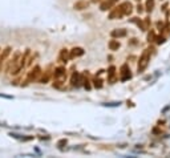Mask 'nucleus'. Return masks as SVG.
Segmentation results:
<instances>
[{
    "mask_svg": "<svg viewBox=\"0 0 170 158\" xmlns=\"http://www.w3.org/2000/svg\"><path fill=\"white\" fill-rule=\"evenodd\" d=\"M65 76H67V71L65 67H57L53 72V77H55V81H53V86L55 88H60L63 86V84L65 81Z\"/></svg>",
    "mask_w": 170,
    "mask_h": 158,
    "instance_id": "nucleus-1",
    "label": "nucleus"
},
{
    "mask_svg": "<svg viewBox=\"0 0 170 158\" xmlns=\"http://www.w3.org/2000/svg\"><path fill=\"white\" fill-rule=\"evenodd\" d=\"M149 61H150V49H145L142 52V54L140 56V60H138V65H137V71L138 73H142L145 69L147 68L149 65Z\"/></svg>",
    "mask_w": 170,
    "mask_h": 158,
    "instance_id": "nucleus-2",
    "label": "nucleus"
},
{
    "mask_svg": "<svg viewBox=\"0 0 170 158\" xmlns=\"http://www.w3.org/2000/svg\"><path fill=\"white\" fill-rule=\"evenodd\" d=\"M41 75V68L39 65H36L28 72V76H27V83H35L39 80V77Z\"/></svg>",
    "mask_w": 170,
    "mask_h": 158,
    "instance_id": "nucleus-3",
    "label": "nucleus"
},
{
    "mask_svg": "<svg viewBox=\"0 0 170 158\" xmlns=\"http://www.w3.org/2000/svg\"><path fill=\"white\" fill-rule=\"evenodd\" d=\"M125 16V12H124V9H122V7L121 4L118 5V7H113L110 11V13H109V19L110 20H116V19H121V17H124Z\"/></svg>",
    "mask_w": 170,
    "mask_h": 158,
    "instance_id": "nucleus-4",
    "label": "nucleus"
},
{
    "mask_svg": "<svg viewBox=\"0 0 170 158\" xmlns=\"http://www.w3.org/2000/svg\"><path fill=\"white\" fill-rule=\"evenodd\" d=\"M132 79V73H130V68L126 64H124L120 68V80L121 81H126V80Z\"/></svg>",
    "mask_w": 170,
    "mask_h": 158,
    "instance_id": "nucleus-5",
    "label": "nucleus"
},
{
    "mask_svg": "<svg viewBox=\"0 0 170 158\" xmlns=\"http://www.w3.org/2000/svg\"><path fill=\"white\" fill-rule=\"evenodd\" d=\"M117 3H118V0H104V2L100 4V9H101V11L112 9L116 4H117Z\"/></svg>",
    "mask_w": 170,
    "mask_h": 158,
    "instance_id": "nucleus-6",
    "label": "nucleus"
},
{
    "mask_svg": "<svg viewBox=\"0 0 170 158\" xmlns=\"http://www.w3.org/2000/svg\"><path fill=\"white\" fill-rule=\"evenodd\" d=\"M126 35H128V32H126V29H124V28H117V29H113V31L110 32V36L113 39H121V37H125Z\"/></svg>",
    "mask_w": 170,
    "mask_h": 158,
    "instance_id": "nucleus-7",
    "label": "nucleus"
},
{
    "mask_svg": "<svg viewBox=\"0 0 170 158\" xmlns=\"http://www.w3.org/2000/svg\"><path fill=\"white\" fill-rule=\"evenodd\" d=\"M9 53H11V47H7V48H4L2 51V53H0V71H2V68H3V65H4L5 60L8 58Z\"/></svg>",
    "mask_w": 170,
    "mask_h": 158,
    "instance_id": "nucleus-8",
    "label": "nucleus"
},
{
    "mask_svg": "<svg viewBox=\"0 0 170 158\" xmlns=\"http://www.w3.org/2000/svg\"><path fill=\"white\" fill-rule=\"evenodd\" d=\"M88 7H89V2H86V0H78V2L75 3L73 8L76 11H84L88 8Z\"/></svg>",
    "mask_w": 170,
    "mask_h": 158,
    "instance_id": "nucleus-9",
    "label": "nucleus"
},
{
    "mask_svg": "<svg viewBox=\"0 0 170 158\" xmlns=\"http://www.w3.org/2000/svg\"><path fill=\"white\" fill-rule=\"evenodd\" d=\"M116 80H117V76H116V67H110L108 69V81L110 84H114Z\"/></svg>",
    "mask_w": 170,
    "mask_h": 158,
    "instance_id": "nucleus-10",
    "label": "nucleus"
},
{
    "mask_svg": "<svg viewBox=\"0 0 170 158\" xmlns=\"http://www.w3.org/2000/svg\"><path fill=\"white\" fill-rule=\"evenodd\" d=\"M71 85H72V86H78V85H81V76L78 75L77 72H75L73 75H72Z\"/></svg>",
    "mask_w": 170,
    "mask_h": 158,
    "instance_id": "nucleus-11",
    "label": "nucleus"
},
{
    "mask_svg": "<svg viewBox=\"0 0 170 158\" xmlns=\"http://www.w3.org/2000/svg\"><path fill=\"white\" fill-rule=\"evenodd\" d=\"M84 54V49L80 48V47H76V48H73L69 52V57L71 58H75V57H80Z\"/></svg>",
    "mask_w": 170,
    "mask_h": 158,
    "instance_id": "nucleus-12",
    "label": "nucleus"
},
{
    "mask_svg": "<svg viewBox=\"0 0 170 158\" xmlns=\"http://www.w3.org/2000/svg\"><path fill=\"white\" fill-rule=\"evenodd\" d=\"M121 7H122V9H124V12H125V16L126 15H130L133 12V5H132V3H129V2H122L121 3Z\"/></svg>",
    "mask_w": 170,
    "mask_h": 158,
    "instance_id": "nucleus-13",
    "label": "nucleus"
},
{
    "mask_svg": "<svg viewBox=\"0 0 170 158\" xmlns=\"http://www.w3.org/2000/svg\"><path fill=\"white\" fill-rule=\"evenodd\" d=\"M50 75H52V71H50V67H49V68L44 72V75L41 76L40 83H41V84H47V83H48V80H49V77H50Z\"/></svg>",
    "mask_w": 170,
    "mask_h": 158,
    "instance_id": "nucleus-14",
    "label": "nucleus"
},
{
    "mask_svg": "<svg viewBox=\"0 0 170 158\" xmlns=\"http://www.w3.org/2000/svg\"><path fill=\"white\" fill-rule=\"evenodd\" d=\"M108 47H109L110 51H117L120 48V43H118V40H110L109 44H108Z\"/></svg>",
    "mask_w": 170,
    "mask_h": 158,
    "instance_id": "nucleus-15",
    "label": "nucleus"
},
{
    "mask_svg": "<svg viewBox=\"0 0 170 158\" xmlns=\"http://www.w3.org/2000/svg\"><path fill=\"white\" fill-rule=\"evenodd\" d=\"M154 4H155L154 0H146V3H145V11L146 12H151L153 8H154Z\"/></svg>",
    "mask_w": 170,
    "mask_h": 158,
    "instance_id": "nucleus-16",
    "label": "nucleus"
},
{
    "mask_svg": "<svg viewBox=\"0 0 170 158\" xmlns=\"http://www.w3.org/2000/svg\"><path fill=\"white\" fill-rule=\"evenodd\" d=\"M67 58H71L68 56V51L67 49H63L60 53V61H67Z\"/></svg>",
    "mask_w": 170,
    "mask_h": 158,
    "instance_id": "nucleus-17",
    "label": "nucleus"
},
{
    "mask_svg": "<svg viewBox=\"0 0 170 158\" xmlns=\"http://www.w3.org/2000/svg\"><path fill=\"white\" fill-rule=\"evenodd\" d=\"M93 85H95V88H97V89H101V88H102V80L96 77V79L93 80Z\"/></svg>",
    "mask_w": 170,
    "mask_h": 158,
    "instance_id": "nucleus-18",
    "label": "nucleus"
},
{
    "mask_svg": "<svg viewBox=\"0 0 170 158\" xmlns=\"http://www.w3.org/2000/svg\"><path fill=\"white\" fill-rule=\"evenodd\" d=\"M155 37H157V36L154 35V32H153V31H150V32H149V35H147V41H149V43L154 41Z\"/></svg>",
    "mask_w": 170,
    "mask_h": 158,
    "instance_id": "nucleus-19",
    "label": "nucleus"
},
{
    "mask_svg": "<svg viewBox=\"0 0 170 158\" xmlns=\"http://www.w3.org/2000/svg\"><path fill=\"white\" fill-rule=\"evenodd\" d=\"M155 43L157 44H164L165 43V37L164 36H157V37H155Z\"/></svg>",
    "mask_w": 170,
    "mask_h": 158,
    "instance_id": "nucleus-20",
    "label": "nucleus"
},
{
    "mask_svg": "<svg viewBox=\"0 0 170 158\" xmlns=\"http://www.w3.org/2000/svg\"><path fill=\"white\" fill-rule=\"evenodd\" d=\"M144 24H145V31H146V29H149V25H150V17H146V19L144 20Z\"/></svg>",
    "mask_w": 170,
    "mask_h": 158,
    "instance_id": "nucleus-21",
    "label": "nucleus"
},
{
    "mask_svg": "<svg viewBox=\"0 0 170 158\" xmlns=\"http://www.w3.org/2000/svg\"><path fill=\"white\" fill-rule=\"evenodd\" d=\"M137 12H138L140 15H141V13L144 12V7L141 5V4H138V5H137Z\"/></svg>",
    "mask_w": 170,
    "mask_h": 158,
    "instance_id": "nucleus-22",
    "label": "nucleus"
},
{
    "mask_svg": "<svg viewBox=\"0 0 170 158\" xmlns=\"http://www.w3.org/2000/svg\"><path fill=\"white\" fill-rule=\"evenodd\" d=\"M59 148H63V145H67V139H61V141H59Z\"/></svg>",
    "mask_w": 170,
    "mask_h": 158,
    "instance_id": "nucleus-23",
    "label": "nucleus"
},
{
    "mask_svg": "<svg viewBox=\"0 0 170 158\" xmlns=\"http://www.w3.org/2000/svg\"><path fill=\"white\" fill-rule=\"evenodd\" d=\"M157 27L160 28V29H164V28H165V25H164V23H161V21H158V23H157Z\"/></svg>",
    "mask_w": 170,
    "mask_h": 158,
    "instance_id": "nucleus-24",
    "label": "nucleus"
},
{
    "mask_svg": "<svg viewBox=\"0 0 170 158\" xmlns=\"http://www.w3.org/2000/svg\"><path fill=\"white\" fill-rule=\"evenodd\" d=\"M0 51H2V49H0Z\"/></svg>",
    "mask_w": 170,
    "mask_h": 158,
    "instance_id": "nucleus-25",
    "label": "nucleus"
}]
</instances>
